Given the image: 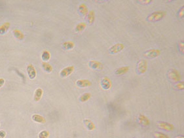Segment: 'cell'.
I'll use <instances>...</instances> for the list:
<instances>
[{"instance_id":"obj_1","label":"cell","mask_w":184,"mask_h":138,"mask_svg":"<svg viewBox=\"0 0 184 138\" xmlns=\"http://www.w3.org/2000/svg\"><path fill=\"white\" fill-rule=\"evenodd\" d=\"M165 15H166V12H165V11H155V12H153L151 15L149 16L148 19L149 21L151 22L158 21V20L163 19V18L165 17Z\"/></svg>"},{"instance_id":"obj_2","label":"cell","mask_w":184,"mask_h":138,"mask_svg":"<svg viewBox=\"0 0 184 138\" xmlns=\"http://www.w3.org/2000/svg\"><path fill=\"white\" fill-rule=\"evenodd\" d=\"M124 49H125V45L123 43H118L113 45L111 47H110L109 50H108V52L111 54L119 53V52L123 51Z\"/></svg>"},{"instance_id":"obj_3","label":"cell","mask_w":184,"mask_h":138,"mask_svg":"<svg viewBox=\"0 0 184 138\" xmlns=\"http://www.w3.org/2000/svg\"><path fill=\"white\" fill-rule=\"evenodd\" d=\"M26 71L30 79H34L37 76V71L33 64H29L26 68Z\"/></svg>"},{"instance_id":"obj_4","label":"cell","mask_w":184,"mask_h":138,"mask_svg":"<svg viewBox=\"0 0 184 138\" xmlns=\"http://www.w3.org/2000/svg\"><path fill=\"white\" fill-rule=\"evenodd\" d=\"M148 68V62L146 60H141L138 63V71L140 74H143L147 71Z\"/></svg>"},{"instance_id":"obj_5","label":"cell","mask_w":184,"mask_h":138,"mask_svg":"<svg viewBox=\"0 0 184 138\" xmlns=\"http://www.w3.org/2000/svg\"><path fill=\"white\" fill-rule=\"evenodd\" d=\"M74 71V66H68L65 68L62 69L61 70L60 72V75L61 77L65 78L68 77L69 75H70Z\"/></svg>"},{"instance_id":"obj_6","label":"cell","mask_w":184,"mask_h":138,"mask_svg":"<svg viewBox=\"0 0 184 138\" xmlns=\"http://www.w3.org/2000/svg\"><path fill=\"white\" fill-rule=\"evenodd\" d=\"M169 77L170 79L173 80V81H179L181 79V76L180 73L177 71L176 69H172V70H170L169 72Z\"/></svg>"},{"instance_id":"obj_7","label":"cell","mask_w":184,"mask_h":138,"mask_svg":"<svg viewBox=\"0 0 184 138\" xmlns=\"http://www.w3.org/2000/svg\"><path fill=\"white\" fill-rule=\"evenodd\" d=\"M100 85L103 90H109L111 87V81L107 77H103L100 82Z\"/></svg>"},{"instance_id":"obj_8","label":"cell","mask_w":184,"mask_h":138,"mask_svg":"<svg viewBox=\"0 0 184 138\" xmlns=\"http://www.w3.org/2000/svg\"><path fill=\"white\" fill-rule=\"evenodd\" d=\"M89 66L93 70H102L103 68V64L97 60H91L89 62Z\"/></svg>"},{"instance_id":"obj_9","label":"cell","mask_w":184,"mask_h":138,"mask_svg":"<svg viewBox=\"0 0 184 138\" xmlns=\"http://www.w3.org/2000/svg\"><path fill=\"white\" fill-rule=\"evenodd\" d=\"M92 84L91 80L88 79H79L76 81V85L80 88H87Z\"/></svg>"},{"instance_id":"obj_10","label":"cell","mask_w":184,"mask_h":138,"mask_svg":"<svg viewBox=\"0 0 184 138\" xmlns=\"http://www.w3.org/2000/svg\"><path fill=\"white\" fill-rule=\"evenodd\" d=\"M144 54L149 58H155L160 54V50L158 49H150L145 52Z\"/></svg>"},{"instance_id":"obj_11","label":"cell","mask_w":184,"mask_h":138,"mask_svg":"<svg viewBox=\"0 0 184 138\" xmlns=\"http://www.w3.org/2000/svg\"><path fill=\"white\" fill-rule=\"evenodd\" d=\"M158 126L162 129L168 131H172L174 129V126L172 124L167 123V122H159L158 123Z\"/></svg>"},{"instance_id":"obj_12","label":"cell","mask_w":184,"mask_h":138,"mask_svg":"<svg viewBox=\"0 0 184 138\" xmlns=\"http://www.w3.org/2000/svg\"><path fill=\"white\" fill-rule=\"evenodd\" d=\"M32 119L33 121L37 123L45 124L46 123V119L43 116H41L39 114H34L32 116Z\"/></svg>"},{"instance_id":"obj_13","label":"cell","mask_w":184,"mask_h":138,"mask_svg":"<svg viewBox=\"0 0 184 138\" xmlns=\"http://www.w3.org/2000/svg\"><path fill=\"white\" fill-rule=\"evenodd\" d=\"M43 93V91L41 88H37L35 91V93H34V101H35V102H39L41 99V98H42Z\"/></svg>"},{"instance_id":"obj_14","label":"cell","mask_w":184,"mask_h":138,"mask_svg":"<svg viewBox=\"0 0 184 138\" xmlns=\"http://www.w3.org/2000/svg\"><path fill=\"white\" fill-rule=\"evenodd\" d=\"M10 27V23L9 22H4L3 24L0 26V35H4L9 30Z\"/></svg>"},{"instance_id":"obj_15","label":"cell","mask_w":184,"mask_h":138,"mask_svg":"<svg viewBox=\"0 0 184 138\" xmlns=\"http://www.w3.org/2000/svg\"><path fill=\"white\" fill-rule=\"evenodd\" d=\"M129 66H123V67H121L117 68L115 71L116 74L117 75H121L125 74L126 73H127L128 70H129Z\"/></svg>"},{"instance_id":"obj_16","label":"cell","mask_w":184,"mask_h":138,"mask_svg":"<svg viewBox=\"0 0 184 138\" xmlns=\"http://www.w3.org/2000/svg\"><path fill=\"white\" fill-rule=\"evenodd\" d=\"M138 120L140 124L144 126H148L149 125V123H150L149 119L147 118L146 116L144 115H140L138 117Z\"/></svg>"},{"instance_id":"obj_17","label":"cell","mask_w":184,"mask_h":138,"mask_svg":"<svg viewBox=\"0 0 184 138\" xmlns=\"http://www.w3.org/2000/svg\"><path fill=\"white\" fill-rule=\"evenodd\" d=\"M13 33L15 38H17L18 40H23L24 39V35L22 32L18 29H13Z\"/></svg>"},{"instance_id":"obj_18","label":"cell","mask_w":184,"mask_h":138,"mask_svg":"<svg viewBox=\"0 0 184 138\" xmlns=\"http://www.w3.org/2000/svg\"><path fill=\"white\" fill-rule=\"evenodd\" d=\"M83 123L89 130L92 131L95 129V125L90 119H85V120H83Z\"/></svg>"},{"instance_id":"obj_19","label":"cell","mask_w":184,"mask_h":138,"mask_svg":"<svg viewBox=\"0 0 184 138\" xmlns=\"http://www.w3.org/2000/svg\"><path fill=\"white\" fill-rule=\"evenodd\" d=\"M75 47L74 43L72 41H67L62 43V47L65 50H72Z\"/></svg>"},{"instance_id":"obj_20","label":"cell","mask_w":184,"mask_h":138,"mask_svg":"<svg viewBox=\"0 0 184 138\" xmlns=\"http://www.w3.org/2000/svg\"><path fill=\"white\" fill-rule=\"evenodd\" d=\"M79 12L83 16H85L86 15L88 14V12H89L88 8H87V7L85 4L81 3L80 5L79 6Z\"/></svg>"},{"instance_id":"obj_21","label":"cell","mask_w":184,"mask_h":138,"mask_svg":"<svg viewBox=\"0 0 184 138\" xmlns=\"http://www.w3.org/2000/svg\"><path fill=\"white\" fill-rule=\"evenodd\" d=\"M87 20L89 24H93L95 20V13L94 11L91 10L88 12V16H87Z\"/></svg>"},{"instance_id":"obj_22","label":"cell","mask_w":184,"mask_h":138,"mask_svg":"<svg viewBox=\"0 0 184 138\" xmlns=\"http://www.w3.org/2000/svg\"><path fill=\"white\" fill-rule=\"evenodd\" d=\"M41 66H42V68L43 69V70L46 72L47 73H50L52 71V66L50 65V64H49L48 62H43L41 64Z\"/></svg>"},{"instance_id":"obj_23","label":"cell","mask_w":184,"mask_h":138,"mask_svg":"<svg viewBox=\"0 0 184 138\" xmlns=\"http://www.w3.org/2000/svg\"><path fill=\"white\" fill-rule=\"evenodd\" d=\"M91 97V93H85L80 96L79 100L81 102H85L87 101H88L89 99Z\"/></svg>"},{"instance_id":"obj_24","label":"cell","mask_w":184,"mask_h":138,"mask_svg":"<svg viewBox=\"0 0 184 138\" xmlns=\"http://www.w3.org/2000/svg\"><path fill=\"white\" fill-rule=\"evenodd\" d=\"M41 58H42L43 62H47L49 61L50 58V53L48 50H44V51L43 52L42 54H41Z\"/></svg>"},{"instance_id":"obj_25","label":"cell","mask_w":184,"mask_h":138,"mask_svg":"<svg viewBox=\"0 0 184 138\" xmlns=\"http://www.w3.org/2000/svg\"><path fill=\"white\" fill-rule=\"evenodd\" d=\"M87 25L85 22H80L78 24L76 27H75V31L77 32H81L82 31H83L86 28Z\"/></svg>"},{"instance_id":"obj_26","label":"cell","mask_w":184,"mask_h":138,"mask_svg":"<svg viewBox=\"0 0 184 138\" xmlns=\"http://www.w3.org/2000/svg\"><path fill=\"white\" fill-rule=\"evenodd\" d=\"M49 136V132L47 130H43L38 135L39 138H48Z\"/></svg>"},{"instance_id":"obj_27","label":"cell","mask_w":184,"mask_h":138,"mask_svg":"<svg viewBox=\"0 0 184 138\" xmlns=\"http://www.w3.org/2000/svg\"><path fill=\"white\" fill-rule=\"evenodd\" d=\"M155 137L156 138H170V137L169 135L165 134H163L162 132H157V133H155Z\"/></svg>"},{"instance_id":"obj_28","label":"cell","mask_w":184,"mask_h":138,"mask_svg":"<svg viewBox=\"0 0 184 138\" xmlns=\"http://www.w3.org/2000/svg\"><path fill=\"white\" fill-rule=\"evenodd\" d=\"M176 87L180 90H183L184 88V82L183 81L179 82L178 84H176Z\"/></svg>"},{"instance_id":"obj_29","label":"cell","mask_w":184,"mask_h":138,"mask_svg":"<svg viewBox=\"0 0 184 138\" xmlns=\"http://www.w3.org/2000/svg\"><path fill=\"white\" fill-rule=\"evenodd\" d=\"M6 132L3 130H0V138H5L6 136Z\"/></svg>"},{"instance_id":"obj_30","label":"cell","mask_w":184,"mask_h":138,"mask_svg":"<svg viewBox=\"0 0 184 138\" xmlns=\"http://www.w3.org/2000/svg\"><path fill=\"white\" fill-rule=\"evenodd\" d=\"M5 84V79L3 78H0V88H1Z\"/></svg>"},{"instance_id":"obj_31","label":"cell","mask_w":184,"mask_h":138,"mask_svg":"<svg viewBox=\"0 0 184 138\" xmlns=\"http://www.w3.org/2000/svg\"><path fill=\"white\" fill-rule=\"evenodd\" d=\"M174 138H184L183 136H178V137H174Z\"/></svg>"}]
</instances>
